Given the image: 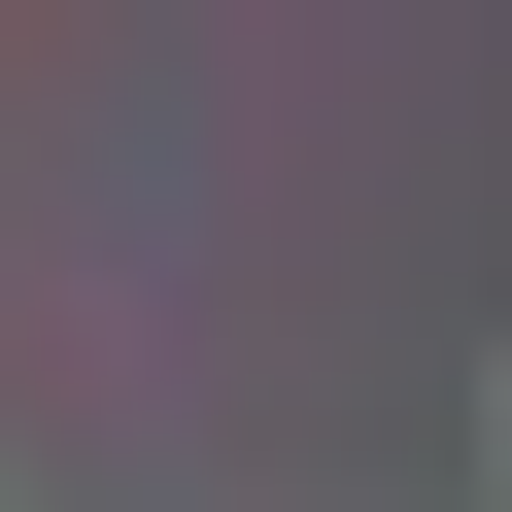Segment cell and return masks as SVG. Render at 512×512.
<instances>
[{"mask_svg": "<svg viewBox=\"0 0 512 512\" xmlns=\"http://www.w3.org/2000/svg\"><path fill=\"white\" fill-rule=\"evenodd\" d=\"M478 444H512V376H478Z\"/></svg>", "mask_w": 512, "mask_h": 512, "instance_id": "6da1fadb", "label": "cell"}]
</instances>
